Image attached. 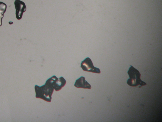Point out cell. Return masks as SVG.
Wrapping results in <instances>:
<instances>
[{"instance_id":"4","label":"cell","mask_w":162,"mask_h":122,"mask_svg":"<svg viewBox=\"0 0 162 122\" xmlns=\"http://www.w3.org/2000/svg\"><path fill=\"white\" fill-rule=\"evenodd\" d=\"M14 5L16 9V15L18 20L21 19L23 13L26 11L27 7L25 3L20 0H16L14 2Z\"/></svg>"},{"instance_id":"1","label":"cell","mask_w":162,"mask_h":122,"mask_svg":"<svg viewBox=\"0 0 162 122\" xmlns=\"http://www.w3.org/2000/svg\"><path fill=\"white\" fill-rule=\"evenodd\" d=\"M35 89L36 98L42 99L50 103L54 89L52 84V77L48 79L45 84L41 86L35 85Z\"/></svg>"},{"instance_id":"7","label":"cell","mask_w":162,"mask_h":122,"mask_svg":"<svg viewBox=\"0 0 162 122\" xmlns=\"http://www.w3.org/2000/svg\"><path fill=\"white\" fill-rule=\"evenodd\" d=\"M7 9V4L2 2H0V27H1L2 25V19Z\"/></svg>"},{"instance_id":"5","label":"cell","mask_w":162,"mask_h":122,"mask_svg":"<svg viewBox=\"0 0 162 122\" xmlns=\"http://www.w3.org/2000/svg\"><path fill=\"white\" fill-rule=\"evenodd\" d=\"M52 77L53 87L56 91H58L61 89L66 83V81L62 77L58 79L56 76L54 75Z\"/></svg>"},{"instance_id":"2","label":"cell","mask_w":162,"mask_h":122,"mask_svg":"<svg viewBox=\"0 0 162 122\" xmlns=\"http://www.w3.org/2000/svg\"><path fill=\"white\" fill-rule=\"evenodd\" d=\"M128 74L130 78L128 79L127 83L130 86L136 87L140 85L139 88H141L143 86L147 85L146 83L141 80V74L139 71L133 66H130Z\"/></svg>"},{"instance_id":"3","label":"cell","mask_w":162,"mask_h":122,"mask_svg":"<svg viewBox=\"0 0 162 122\" xmlns=\"http://www.w3.org/2000/svg\"><path fill=\"white\" fill-rule=\"evenodd\" d=\"M81 68L86 72L96 74L101 73L100 69L94 67L92 60L89 57L86 58L82 61L81 64Z\"/></svg>"},{"instance_id":"6","label":"cell","mask_w":162,"mask_h":122,"mask_svg":"<svg viewBox=\"0 0 162 122\" xmlns=\"http://www.w3.org/2000/svg\"><path fill=\"white\" fill-rule=\"evenodd\" d=\"M74 86L77 88H82L91 89V85L85 80V78L82 76L76 81Z\"/></svg>"},{"instance_id":"8","label":"cell","mask_w":162,"mask_h":122,"mask_svg":"<svg viewBox=\"0 0 162 122\" xmlns=\"http://www.w3.org/2000/svg\"><path fill=\"white\" fill-rule=\"evenodd\" d=\"M9 23L10 25H12L13 24V22H9Z\"/></svg>"}]
</instances>
